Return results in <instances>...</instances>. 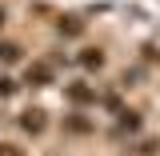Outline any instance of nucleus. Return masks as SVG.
I'll return each instance as SVG.
<instances>
[{
  "instance_id": "nucleus-1",
  "label": "nucleus",
  "mask_w": 160,
  "mask_h": 156,
  "mask_svg": "<svg viewBox=\"0 0 160 156\" xmlns=\"http://www.w3.org/2000/svg\"><path fill=\"white\" fill-rule=\"evenodd\" d=\"M20 124H24V132L40 136V132H44V112H40V108H28V112L20 116Z\"/></svg>"
},
{
  "instance_id": "nucleus-2",
  "label": "nucleus",
  "mask_w": 160,
  "mask_h": 156,
  "mask_svg": "<svg viewBox=\"0 0 160 156\" xmlns=\"http://www.w3.org/2000/svg\"><path fill=\"white\" fill-rule=\"evenodd\" d=\"M68 100H72V104H92L96 92H92L88 84H68Z\"/></svg>"
},
{
  "instance_id": "nucleus-3",
  "label": "nucleus",
  "mask_w": 160,
  "mask_h": 156,
  "mask_svg": "<svg viewBox=\"0 0 160 156\" xmlns=\"http://www.w3.org/2000/svg\"><path fill=\"white\" fill-rule=\"evenodd\" d=\"M28 84H52V68L48 64H28Z\"/></svg>"
},
{
  "instance_id": "nucleus-4",
  "label": "nucleus",
  "mask_w": 160,
  "mask_h": 156,
  "mask_svg": "<svg viewBox=\"0 0 160 156\" xmlns=\"http://www.w3.org/2000/svg\"><path fill=\"white\" fill-rule=\"evenodd\" d=\"M80 60H84V68H104V52H100V48H88Z\"/></svg>"
},
{
  "instance_id": "nucleus-5",
  "label": "nucleus",
  "mask_w": 160,
  "mask_h": 156,
  "mask_svg": "<svg viewBox=\"0 0 160 156\" xmlns=\"http://www.w3.org/2000/svg\"><path fill=\"white\" fill-rule=\"evenodd\" d=\"M136 128H140L136 112H120V132H136Z\"/></svg>"
},
{
  "instance_id": "nucleus-6",
  "label": "nucleus",
  "mask_w": 160,
  "mask_h": 156,
  "mask_svg": "<svg viewBox=\"0 0 160 156\" xmlns=\"http://www.w3.org/2000/svg\"><path fill=\"white\" fill-rule=\"evenodd\" d=\"M0 60H4V64H16V60H20V48H16V44H0Z\"/></svg>"
},
{
  "instance_id": "nucleus-7",
  "label": "nucleus",
  "mask_w": 160,
  "mask_h": 156,
  "mask_svg": "<svg viewBox=\"0 0 160 156\" xmlns=\"http://www.w3.org/2000/svg\"><path fill=\"white\" fill-rule=\"evenodd\" d=\"M80 28H84V24H80V20H68V24H64V20H60V32H68V36H76Z\"/></svg>"
},
{
  "instance_id": "nucleus-8",
  "label": "nucleus",
  "mask_w": 160,
  "mask_h": 156,
  "mask_svg": "<svg viewBox=\"0 0 160 156\" xmlns=\"http://www.w3.org/2000/svg\"><path fill=\"white\" fill-rule=\"evenodd\" d=\"M68 128H72V132H88L92 124H88V120H80V116H72V120H68Z\"/></svg>"
},
{
  "instance_id": "nucleus-9",
  "label": "nucleus",
  "mask_w": 160,
  "mask_h": 156,
  "mask_svg": "<svg viewBox=\"0 0 160 156\" xmlns=\"http://www.w3.org/2000/svg\"><path fill=\"white\" fill-rule=\"evenodd\" d=\"M12 92H16V84H12L8 76H0V96H12Z\"/></svg>"
},
{
  "instance_id": "nucleus-10",
  "label": "nucleus",
  "mask_w": 160,
  "mask_h": 156,
  "mask_svg": "<svg viewBox=\"0 0 160 156\" xmlns=\"http://www.w3.org/2000/svg\"><path fill=\"white\" fill-rule=\"evenodd\" d=\"M0 156H20V152L12 148V144H0Z\"/></svg>"
},
{
  "instance_id": "nucleus-11",
  "label": "nucleus",
  "mask_w": 160,
  "mask_h": 156,
  "mask_svg": "<svg viewBox=\"0 0 160 156\" xmlns=\"http://www.w3.org/2000/svg\"><path fill=\"white\" fill-rule=\"evenodd\" d=\"M0 24H4V8H0Z\"/></svg>"
}]
</instances>
